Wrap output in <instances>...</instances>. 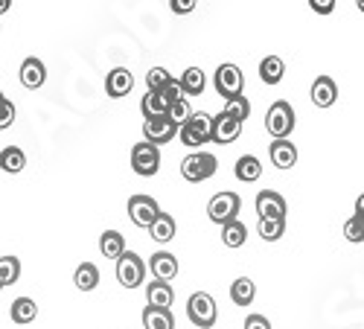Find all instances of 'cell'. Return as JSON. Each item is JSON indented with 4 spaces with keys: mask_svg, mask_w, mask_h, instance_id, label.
Instances as JSON below:
<instances>
[{
    "mask_svg": "<svg viewBox=\"0 0 364 329\" xmlns=\"http://www.w3.org/2000/svg\"><path fill=\"white\" fill-rule=\"evenodd\" d=\"M187 94H184V87H181V82H172L166 91H158V94H151V91H146V97L140 99V111H143V117L146 119H158V117H169L172 114V108L184 99Z\"/></svg>",
    "mask_w": 364,
    "mask_h": 329,
    "instance_id": "1",
    "label": "cell"
},
{
    "mask_svg": "<svg viewBox=\"0 0 364 329\" xmlns=\"http://www.w3.org/2000/svg\"><path fill=\"white\" fill-rule=\"evenodd\" d=\"M294 108L286 102V99H280V102H274L268 108V114H265V129H268V134L274 137V140H289V134L294 131Z\"/></svg>",
    "mask_w": 364,
    "mask_h": 329,
    "instance_id": "2",
    "label": "cell"
},
{
    "mask_svg": "<svg viewBox=\"0 0 364 329\" xmlns=\"http://www.w3.org/2000/svg\"><path fill=\"white\" fill-rule=\"evenodd\" d=\"M216 166H219V161L210 152H193L181 161V175H184L190 184H201L207 178L216 175Z\"/></svg>",
    "mask_w": 364,
    "mask_h": 329,
    "instance_id": "3",
    "label": "cell"
},
{
    "mask_svg": "<svg viewBox=\"0 0 364 329\" xmlns=\"http://www.w3.org/2000/svg\"><path fill=\"white\" fill-rule=\"evenodd\" d=\"M213 119L216 117H210L204 111L193 114L190 123L181 129V143L190 146V149H201L204 143H210V140H213Z\"/></svg>",
    "mask_w": 364,
    "mask_h": 329,
    "instance_id": "4",
    "label": "cell"
},
{
    "mask_svg": "<svg viewBox=\"0 0 364 329\" xmlns=\"http://www.w3.org/2000/svg\"><path fill=\"white\" fill-rule=\"evenodd\" d=\"M187 315H190V320L198 326V329H210L216 323V318H219V312H216V301L210 297L207 291H196L190 301H187Z\"/></svg>",
    "mask_w": 364,
    "mask_h": 329,
    "instance_id": "5",
    "label": "cell"
},
{
    "mask_svg": "<svg viewBox=\"0 0 364 329\" xmlns=\"http://www.w3.org/2000/svg\"><path fill=\"white\" fill-rule=\"evenodd\" d=\"M132 169H134L140 178L158 175V169H161V149H158L155 143H149V140L137 143V146L132 149Z\"/></svg>",
    "mask_w": 364,
    "mask_h": 329,
    "instance_id": "6",
    "label": "cell"
},
{
    "mask_svg": "<svg viewBox=\"0 0 364 329\" xmlns=\"http://www.w3.org/2000/svg\"><path fill=\"white\" fill-rule=\"evenodd\" d=\"M239 207H242V201H239L236 193H219V195L210 198V204H207V216H210V222H216V225L225 227V225L236 222Z\"/></svg>",
    "mask_w": 364,
    "mask_h": 329,
    "instance_id": "7",
    "label": "cell"
},
{
    "mask_svg": "<svg viewBox=\"0 0 364 329\" xmlns=\"http://www.w3.org/2000/svg\"><path fill=\"white\" fill-rule=\"evenodd\" d=\"M161 204L151 198V195H134V198H129V219L137 225V227H151L158 219H161Z\"/></svg>",
    "mask_w": 364,
    "mask_h": 329,
    "instance_id": "8",
    "label": "cell"
},
{
    "mask_svg": "<svg viewBox=\"0 0 364 329\" xmlns=\"http://www.w3.org/2000/svg\"><path fill=\"white\" fill-rule=\"evenodd\" d=\"M117 280L123 288H140L143 280H146V262L137 254L129 251L123 259L117 262Z\"/></svg>",
    "mask_w": 364,
    "mask_h": 329,
    "instance_id": "9",
    "label": "cell"
},
{
    "mask_svg": "<svg viewBox=\"0 0 364 329\" xmlns=\"http://www.w3.org/2000/svg\"><path fill=\"white\" fill-rule=\"evenodd\" d=\"M242 87H245V76L236 65H222L216 70V91L225 97V99H236L242 97Z\"/></svg>",
    "mask_w": 364,
    "mask_h": 329,
    "instance_id": "10",
    "label": "cell"
},
{
    "mask_svg": "<svg viewBox=\"0 0 364 329\" xmlns=\"http://www.w3.org/2000/svg\"><path fill=\"white\" fill-rule=\"evenodd\" d=\"M257 216L259 222L262 219H277V222H286V198L274 190H262L257 195Z\"/></svg>",
    "mask_w": 364,
    "mask_h": 329,
    "instance_id": "11",
    "label": "cell"
},
{
    "mask_svg": "<svg viewBox=\"0 0 364 329\" xmlns=\"http://www.w3.org/2000/svg\"><path fill=\"white\" fill-rule=\"evenodd\" d=\"M143 134H146L149 143L164 146V143H169L175 134H181V126L172 123V117H158V119H146V123H143Z\"/></svg>",
    "mask_w": 364,
    "mask_h": 329,
    "instance_id": "12",
    "label": "cell"
},
{
    "mask_svg": "<svg viewBox=\"0 0 364 329\" xmlns=\"http://www.w3.org/2000/svg\"><path fill=\"white\" fill-rule=\"evenodd\" d=\"M149 268H151V277L161 280V283H169V280L178 277V259H175V254H169V251L151 254Z\"/></svg>",
    "mask_w": 364,
    "mask_h": 329,
    "instance_id": "13",
    "label": "cell"
},
{
    "mask_svg": "<svg viewBox=\"0 0 364 329\" xmlns=\"http://www.w3.org/2000/svg\"><path fill=\"white\" fill-rule=\"evenodd\" d=\"M132 87H134V76H132V70H126V68H114V70L108 73V79H105V91H108V97H114V99L129 97Z\"/></svg>",
    "mask_w": 364,
    "mask_h": 329,
    "instance_id": "14",
    "label": "cell"
},
{
    "mask_svg": "<svg viewBox=\"0 0 364 329\" xmlns=\"http://www.w3.org/2000/svg\"><path fill=\"white\" fill-rule=\"evenodd\" d=\"M338 99V85L332 82V76H318L312 82V102L318 108H329V105H336Z\"/></svg>",
    "mask_w": 364,
    "mask_h": 329,
    "instance_id": "15",
    "label": "cell"
},
{
    "mask_svg": "<svg viewBox=\"0 0 364 329\" xmlns=\"http://www.w3.org/2000/svg\"><path fill=\"white\" fill-rule=\"evenodd\" d=\"M239 134H242V123H236L233 117H228V114H219V117L213 119V143H219V146H228V143L239 140Z\"/></svg>",
    "mask_w": 364,
    "mask_h": 329,
    "instance_id": "16",
    "label": "cell"
},
{
    "mask_svg": "<svg viewBox=\"0 0 364 329\" xmlns=\"http://www.w3.org/2000/svg\"><path fill=\"white\" fill-rule=\"evenodd\" d=\"M268 158L277 169H291L297 163V149L291 140H274L268 149Z\"/></svg>",
    "mask_w": 364,
    "mask_h": 329,
    "instance_id": "17",
    "label": "cell"
},
{
    "mask_svg": "<svg viewBox=\"0 0 364 329\" xmlns=\"http://www.w3.org/2000/svg\"><path fill=\"white\" fill-rule=\"evenodd\" d=\"M100 251H102L105 259H117V262H119V259L129 254L123 233H119V230H105V233L100 236Z\"/></svg>",
    "mask_w": 364,
    "mask_h": 329,
    "instance_id": "18",
    "label": "cell"
},
{
    "mask_svg": "<svg viewBox=\"0 0 364 329\" xmlns=\"http://www.w3.org/2000/svg\"><path fill=\"white\" fill-rule=\"evenodd\" d=\"M21 82H23V87H29V91H38V87L47 82V68L38 62V58H23Z\"/></svg>",
    "mask_w": 364,
    "mask_h": 329,
    "instance_id": "19",
    "label": "cell"
},
{
    "mask_svg": "<svg viewBox=\"0 0 364 329\" xmlns=\"http://www.w3.org/2000/svg\"><path fill=\"white\" fill-rule=\"evenodd\" d=\"M146 301H149V306H155V309H169L172 301H175V291L169 288V283L151 280L146 286Z\"/></svg>",
    "mask_w": 364,
    "mask_h": 329,
    "instance_id": "20",
    "label": "cell"
},
{
    "mask_svg": "<svg viewBox=\"0 0 364 329\" xmlns=\"http://www.w3.org/2000/svg\"><path fill=\"white\" fill-rule=\"evenodd\" d=\"M254 297H257V286H254V280L251 277H239V280H233V286H230V301L236 303V306H251L254 303Z\"/></svg>",
    "mask_w": 364,
    "mask_h": 329,
    "instance_id": "21",
    "label": "cell"
},
{
    "mask_svg": "<svg viewBox=\"0 0 364 329\" xmlns=\"http://www.w3.org/2000/svg\"><path fill=\"white\" fill-rule=\"evenodd\" d=\"M143 329H175V318L169 309L146 306L143 309Z\"/></svg>",
    "mask_w": 364,
    "mask_h": 329,
    "instance_id": "22",
    "label": "cell"
},
{
    "mask_svg": "<svg viewBox=\"0 0 364 329\" xmlns=\"http://www.w3.org/2000/svg\"><path fill=\"white\" fill-rule=\"evenodd\" d=\"M233 175L239 178V181L254 184L257 178L262 175V163H259V158H254V155H242V158L236 161V169H233Z\"/></svg>",
    "mask_w": 364,
    "mask_h": 329,
    "instance_id": "23",
    "label": "cell"
},
{
    "mask_svg": "<svg viewBox=\"0 0 364 329\" xmlns=\"http://www.w3.org/2000/svg\"><path fill=\"white\" fill-rule=\"evenodd\" d=\"M286 73V65H283V58L280 55H265L262 62H259V79L265 85H277Z\"/></svg>",
    "mask_w": 364,
    "mask_h": 329,
    "instance_id": "24",
    "label": "cell"
},
{
    "mask_svg": "<svg viewBox=\"0 0 364 329\" xmlns=\"http://www.w3.org/2000/svg\"><path fill=\"white\" fill-rule=\"evenodd\" d=\"M73 283H76V288H82V291H94L97 283H100V268H97L94 262H82V265L76 268V274H73Z\"/></svg>",
    "mask_w": 364,
    "mask_h": 329,
    "instance_id": "25",
    "label": "cell"
},
{
    "mask_svg": "<svg viewBox=\"0 0 364 329\" xmlns=\"http://www.w3.org/2000/svg\"><path fill=\"white\" fill-rule=\"evenodd\" d=\"M9 315L15 323H33L38 315V306H36V301H29V297H18L9 306Z\"/></svg>",
    "mask_w": 364,
    "mask_h": 329,
    "instance_id": "26",
    "label": "cell"
},
{
    "mask_svg": "<svg viewBox=\"0 0 364 329\" xmlns=\"http://www.w3.org/2000/svg\"><path fill=\"white\" fill-rule=\"evenodd\" d=\"M178 82H181V87H184V94H187V97H198V94H204V85H207L201 68H187L184 76H181Z\"/></svg>",
    "mask_w": 364,
    "mask_h": 329,
    "instance_id": "27",
    "label": "cell"
},
{
    "mask_svg": "<svg viewBox=\"0 0 364 329\" xmlns=\"http://www.w3.org/2000/svg\"><path fill=\"white\" fill-rule=\"evenodd\" d=\"M175 230H178V227H175V219H172L169 213H161V219L149 227L151 239H155V242H161V245L172 242V239H175Z\"/></svg>",
    "mask_w": 364,
    "mask_h": 329,
    "instance_id": "28",
    "label": "cell"
},
{
    "mask_svg": "<svg viewBox=\"0 0 364 329\" xmlns=\"http://www.w3.org/2000/svg\"><path fill=\"white\" fill-rule=\"evenodd\" d=\"M0 166H4L6 175H15V172H21L26 166V155L21 152L18 146H6L4 152H0Z\"/></svg>",
    "mask_w": 364,
    "mask_h": 329,
    "instance_id": "29",
    "label": "cell"
},
{
    "mask_svg": "<svg viewBox=\"0 0 364 329\" xmlns=\"http://www.w3.org/2000/svg\"><path fill=\"white\" fill-rule=\"evenodd\" d=\"M18 277H21V259L18 257H4L0 259V286H12V283H18Z\"/></svg>",
    "mask_w": 364,
    "mask_h": 329,
    "instance_id": "30",
    "label": "cell"
},
{
    "mask_svg": "<svg viewBox=\"0 0 364 329\" xmlns=\"http://www.w3.org/2000/svg\"><path fill=\"white\" fill-rule=\"evenodd\" d=\"M222 236H225V245L228 248H242V245L248 242V230H245V225H242V222L225 225L222 227Z\"/></svg>",
    "mask_w": 364,
    "mask_h": 329,
    "instance_id": "31",
    "label": "cell"
},
{
    "mask_svg": "<svg viewBox=\"0 0 364 329\" xmlns=\"http://www.w3.org/2000/svg\"><path fill=\"white\" fill-rule=\"evenodd\" d=\"M222 114L233 117V119H236V123H245V119L251 117V102H248L245 97H236V99H228V102H225V108H222Z\"/></svg>",
    "mask_w": 364,
    "mask_h": 329,
    "instance_id": "32",
    "label": "cell"
},
{
    "mask_svg": "<svg viewBox=\"0 0 364 329\" xmlns=\"http://www.w3.org/2000/svg\"><path fill=\"white\" fill-rule=\"evenodd\" d=\"M175 79L164 70V68H151L149 73H146V87H149V91L151 94H158V91H166V87L172 85Z\"/></svg>",
    "mask_w": 364,
    "mask_h": 329,
    "instance_id": "33",
    "label": "cell"
},
{
    "mask_svg": "<svg viewBox=\"0 0 364 329\" xmlns=\"http://www.w3.org/2000/svg\"><path fill=\"white\" fill-rule=\"evenodd\" d=\"M286 233V222H277V219H262L259 222V236L265 242H277V239Z\"/></svg>",
    "mask_w": 364,
    "mask_h": 329,
    "instance_id": "34",
    "label": "cell"
},
{
    "mask_svg": "<svg viewBox=\"0 0 364 329\" xmlns=\"http://www.w3.org/2000/svg\"><path fill=\"white\" fill-rule=\"evenodd\" d=\"M344 239L347 242H364V216H353L344 222Z\"/></svg>",
    "mask_w": 364,
    "mask_h": 329,
    "instance_id": "35",
    "label": "cell"
},
{
    "mask_svg": "<svg viewBox=\"0 0 364 329\" xmlns=\"http://www.w3.org/2000/svg\"><path fill=\"white\" fill-rule=\"evenodd\" d=\"M193 114H196V111H193L190 99L184 97V99H181V102L172 108V114H169V117H172V123H175V126H181V129H184V126L190 123V119H193Z\"/></svg>",
    "mask_w": 364,
    "mask_h": 329,
    "instance_id": "36",
    "label": "cell"
},
{
    "mask_svg": "<svg viewBox=\"0 0 364 329\" xmlns=\"http://www.w3.org/2000/svg\"><path fill=\"white\" fill-rule=\"evenodd\" d=\"M0 105H4V114H0V129H9V123L15 119V105H12L6 97L0 99Z\"/></svg>",
    "mask_w": 364,
    "mask_h": 329,
    "instance_id": "37",
    "label": "cell"
},
{
    "mask_svg": "<svg viewBox=\"0 0 364 329\" xmlns=\"http://www.w3.org/2000/svg\"><path fill=\"white\" fill-rule=\"evenodd\" d=\"M309 9L318 12V15H329L336 9V0H309Z\"/></svg>",
    "mask_w": 364,
    "mask_h": 329,
    "instance_id": "38",
    "label": "cell"
},
{
    "mask_svg": "<svg viewBox=\"0 0 364 329\" xmlns=\"http://www.w3.org/2000/svg\"><path fill=\"white\" fill-rule=\"evenodd\" d=\"M245 329H271V323H268L265 315H248L245 318Z\"/></svg>",
    "mask_w": 364,
    "mask_h": 329,
    "instance_id": "39",
    "label": "cell"
},
{
    "mask_svg": "<svg viewBox=\"0 0 364 329\" xmlns=\"http://www.w3.org/2000/svg\"><path fill=\"white\" fill-rule=\"evenodd\" d=\"M172 12H178V15H187V12H193L196 9V0H172Z\"/></svg>",
    "mask_w": 364,
    "mask_h": 329,
    "instance_id": "40",
    "label": "cell"
},
{
    "mask_svg": "<svg viewBox=\"0 0 364 329\" xmlns=\"http://www.w3.org/2000/svg\"><path fill=\"white\" fill-rule=\"evenodd\" d=\"M355 216H364V193L355 198Z\"/></svg>",
    "mask_w": 364,
    "mask_h": 329,
    "instance_id": "41",
    "label": "cell"
},
{
    "mask_svg": "<svg viewBox=\"0 0 364 329\" xmlns=\"http://www.w3.org/2000/svg\"><path fill=\"white\" fill-rule=\"evenodd\" d=\"M355 6H358V9H361V12H364V0H358V4H355Z\"/></svg>",
    "mask_w": 364,
    "mask_h": 329,
    "instance_id": "42",
    "label": "cell"
}]
</instances>
